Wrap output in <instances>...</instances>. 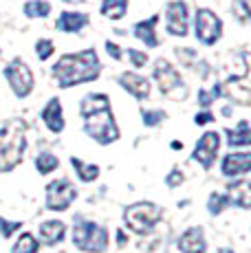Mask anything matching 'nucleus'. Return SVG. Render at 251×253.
Returning <instances> with one entry per match:
<instances>
[{
	"label": "nucleus",
	"instance_id": "1",
	"mask_svg": "<svg viewBox=\"0 0 251 253\" xmlns=\"http://www.w3.org/2000/svg\"><path fill=\"white\" fill-rule=\"evenodd\" d=\"M53 75L57 77L62 88H69L75 86L80 82H90L99 75V60L97 53L93 48L84 53H77V55H64L53 69Z\"/></svg>",
	"mask_w": 251,
	"mask_h": 253
},
{
	"label": "nucleus",
	"instance_id": "2",
	"mask_svg": "<svg viewBox=\"0 0 251 253\" xmlns=\"http://www.w3.org/2000/svg\"><path fill=\"white\" fill-rule=\"evenodd\" d=\"M25 121L13 119L0 130V169L7 172V169L16 168L22 161V154L27 148V139H25Z\"/></svg>",
	"mask_w": 251,
	"mask_h": 253
},
{
	"label": "nucleus",
	"instance_id": "3",
	"mask_svg": "<svg viewBox=\"0 0 251 253\" xmlns=\"http://www.w3.org/2000/svg\"><path fill=\"white\" fill-rule=\"evenodd\" d=\"M154 77L159 82V88H161L163 95H167L174 101H183L187 97V88L183 84L181 75L176 73V69L166 60H157V66H154Z\"/></svg>",
	"mask_w": 251,
	"mask_h": 253
},
{
	"label": "nucleus",
	"instance_id": "4",
	"mask_svg": "<svg viewBox=\"0 0 251 253\" xmlns=\"http://www.w3.org/2000/svg\"><path fill=\"white\" fill-rule=\"evenodd\" d=\"M124 218H126V225H128L132 231L146 233L159 222V218H161V209H159L157 205H152V203H137V205L126 209Z\"/></svg>",
	"mask_w": 251,
	"mask_h": 253
},
{
	"label": "nucleus",
	"instance_id": "5",
	"mask_svg": "<svg viewBox=\"0 0 251 253\" xmlns=\"http://www.w3.org/2000/svg\"><path fill=\"white\" fill-rule=\"evenodd\" d=\"M86 132L104 145L110 143V141H117L119 130H117V124H115V119H113L110 108L99 110V113H93V115L86 117Z\"/></svg>",
	"mask_w": 251,
	"mask_h": 253
},
{
	"label": "nucleus",
	"instance_id": "6",
	"mask_svg": "<svg viewBox=\"0 0 251 253\" xmlns=\"http://www.w3.org/2000/svg\"><path fill=\"white\" fill-rule=\"evenodd\" d=\"M73 242L82 251L101 253L106 251V245H108V233L104 227L95 225V222H82L73 231Z\"/></svg>",
	"mask_w": 251,
	"mask_h": 253
},
{
	"label": "nucleus",
	"instance_id": "7",
	"mask_svg": "<svg viewBox=\"0 0 251 253\" xmlns=\"http://www.w3.org/2000/svg\"><path fill=\"white\" fill-rule=\"evenodd\" d=\"M223 31V22L216 13H211L209 9H199L196 11V38L205 44H214L220 38Z\"/></svg>",
	"mask_w": 251,
	"mask_h": 253
},
{
	"label": "nucleus",
	"instance_id": "8",
	"mask_svg": "<svg viewBox=\"0 0 251 253\" xmlns=\"http://www.w3.org/2000/svg\"><path fill=\"white\" fill-rule=\"evenodd\" d=\"M4 75H7L9 84H11L13 92L18 97H27L33 88V75L29 71V66L22 60H13L11 64L4 69Z\"/></svg>",
	"mask_w": 251,
	"mask_h": 253
},
{
	"label": "nucleus",
	"instance_id": "9",
	"mask_svg": "<svg viewBox=\"0 0 251 253\" xmlns=\"http://www.w3.org/2000/svg\"><path fill=\"white\" fill-rule=\"evenodd\" d=\"M75 198V187L71 185L66 178H60V181H53L49 187H46V207L55 209V211H62L73 203Z\"/></svg>",
	"mask_w": 251,
	"mask_h": 253
},
{
	"label": "nucleus",
	"instance_id": "10",
	"mask_svg": "<svg viewBox=\"0 0 251 253\" xmlns=\"http://www.w3.org/2000/svg\"><path fill=\"white\" fill-rule=\"evenodd\" d=\"M218 145H220V137L218 132H205L201 137V141L196 143L194 150V159L199 161L203 168H209L216 159V152H218Z\"/></svg>",
	"mask_w": 251,
	"mask_h": 253
},
{
	"label": "nucleus",
	"instance_id": "11",
	"mask_svg": "<svg viewBox=\"0 0 251 253\" xmlns=\"http://www.w3.org/2000/svg\"><path fill=\"white\" fill-rule=\"evenodd\" d=\"M166 13H167V31L172 36H185L187 33V4L170 2Z\"/></svg>",
	"mask_w": 251,
	"mask_h": 253
},
{
	"label": "nucleus",
	"instance_id": "12",
	"mask_svg": "<svg viewBox=\"0 0 251 253\" xmlns=\"http://www.w3.org/2000/svg\"><path fill=\"white\" fill-rule=\"evenodd\" d=\"M225 92L238 104L249 106V75L245 73L243 77H231L225 84Z\"/></svg>",
	"mask_w": 251,
	"mask_h": 253
},
{
	"label": "nucleus",
	"instance_id": "13",
	"mask_svg": "<svg viewBox=\"0 0 251 253\" xmlns=\"http://www.w3.org/2000/svg\"><path fill=\"white\" fill-rule=\"evenodd\" d=\"M178 247H181L183 253H205L207 245H205V238H203V229L199 227H192L181 236L178 240Z\"/></svg>",
	"mask_w": 251,
	"mask_h": 253
},
{
	"label": "nucleus",
	"instance_id": "14",
	"mask_svg": "<svg viewBox=\"0 0 251 253\" xmlns=\"http://www.w3.org/2000/svg\"><path fill=\"white\" fill-rule=\"evenodd\" d=\"M251 165L249 152H238V154H227L223 161V172L225 176H238V174H247Z\"/></svg>",
	"mask_w": 251,
	"mask_h": 253
},
{
	"label": "nucleus",
	"instance_id": "15",
	"mask_svg": "<svg viewBox=\"0 0 251 253\" xmlns=\"http://www.w3.org/2000/svg\"><path fill=\"white\" fill-rule=\"evenodd\" d=\"M119 82H122V86L126 90L132 92V95L139 97V99H146V97L150 95V84H148V80L134 75V73H124V75L119 77Z\"/></svg>",
	"mask_w": 251,
	"mask_h": 253
},
{
	"label": "nucleus",
	"instance_id": "16",
	"mask_svg": "<svg viewBox=\"0 0 251 253\" xmlns=\"http://www.w3.org/2000/svg\"><path fill=\"white\" fill-rule=\"evenodd\" d=\"M42 119H44V124L49 126L51 132H62V128H64V119H62V106L57 99H51L49 104H46V108L42 110Z\"/></svg>",
	"mask_w": 251,
	"mask_h": 253
},
{
	"label": "nucleus",
	"instance_id": "17",
	"mask_svg": "<svg viewBox=\"0 0 251 253\" xmlns=\"http://www.w3.org/2000/svg\"><path fill=\"white\" fill-rule=\"evenodd\" d=\"M157 22H159V16H152L150 20L134 24V36H137L139 40L146 42L148 46H157L159 44V38H157V33H154V27H157Z\"/></svg>",
	"mask_w": 251,
	"mask_h": 253
},
{
	"label": "nucleus",
	"instance_id": "18",
	"mask_svg": "<svg viewBox=\"0 0 251 253\" xmlns=\"http://www.w3.org/2000/svg\"><path fill=\"white\" fill-rule=\"evenodd\" d=\"M40 238L46 245H55L57 240L64 238V222L49 220V222H44V225H40Z\"/></svg>",
	"mask_w": 251,
	"mask_h": 253
},
{
	"label": "nucleus",
	"instance_id": "19",
	"mask_svg": "<svg viewBox=\"0 0 251 253\" xmlns=\"http://www.w3.org/2000/svg\"><path fill=\"white\" fill-rule=\"evenodd\" d=\"M86 22H88V18H86L84 13H71V11H66V13H62L60 20H57V29H60V31H66V33L80 31L82 27H86Z\"/></svg>",
	"mask_w": 251,
	"mask_h": 253
},
{
	"label": "nucleus",
	"instance_id": "20",
	"mask_svg": "<svg viewBox=\"0 0 251 253\" xmlns=\"http://www.w3.org/2000/svg\"><path fill=\"white\" fill-rule=\"evenodd\" d=\"M231 194H229V201H234L238 207L243 209H249L251 205V189H249V183L247 181H240L236 183L234 187H229Z\"/></svg>",
	"mask_w": 251,
	"mask_h": 253
},
{
	"label": "nucleus",
	"instance_id": "21",
	"mask_svg": "<svg viewBox=\"0 0 251 253\" xmlns=\"http://www.w3.org/2000/svg\"><path fill=\"white\" fill-rule=\"evenodd\" d=\"M106 108H108V97L106 95H88L82 101V115L84 117L99 113V110H106Z\"/></svg>",
	"mask_w": 251,
	"mask_h": 253
},
{
	"label": "nucleus",
	"instance_id": "22",
	"mask_svg": "<svg viewBox=\"0 0 251 253\" xmlns=\"http://www.w3.org/2000/svg\"><path fill=\"white\" fill-rule=\"evenodd\" d=\"M126 7H128V0H104V4H101V13H104L106 18L117 20V18H122L126 13Z\"/></svg>",
	"mask_w": 251,
	"mask_h": 253
},
{
	"label": "nucleus",
	"instance_id": "23",
	"mask_svg": "<svg viewBox=\"0 0 251 253\" xmlns=\"http://www.w3.org/2000/svg\"><path fill=\"white\" fill-rule=\"evenodd\" d=\"M251 143V134H249V124L240 121L238 130H229V145H249Z\"/></svg>",
	"mask_w": 251,
	"mask_h": 253
},
{
	"label": "nucleus",
	"instance_id": "24",
	"mask_svg": "<svg viewBox=\"0 0 251 253\" xmlns=\"http://www.w3.org/2000/svg\"><path fill=\"white\" fill-rule=\"evenodd\" d=\"M71 163H73V168L77 169V174H80L82 181H95L99 174V168L97 165H86L84 161H80V159H71Z\"/></svg>",
	"mask_w": 251,
	"mask_h": 253
},
{
	"label": "nucleus",
	"instance_id": "25",
	"mask_svg": "<svg viewBox=\"0 0 251 253\" xmlns=\"http://www.w3.org/2000/svg\"><path fill=\"white\" fill-rule=\"evenodd\" d=\"M36 251H38V242L31 233H22L18 238L16 247H13V253H36Z\"/></svg>",
	"mask_w": 251,
	"mask_h": 253
},
{
	"label": "nucleus",
	"instance_id": "26",
	"mask_svg": "<svg viewBox=\"0 0 251 253\" xmlns=\"http://www.w3.org/2000/svg\"><path fill=\"white\" fill-rule=\"evenodd\" d=\"M51 11V4L49 2H44V0H33V2H29L27 7H25V13L29 18H44L46 13Z\"/></svg>",
	"mask_w": 251,
	"mask_h": 253
},
{
	"label": "nucleus",
	"instance_id": "27",
	"mask_svg": "<svg viewBox=\"0 0 251 253\" xmlns=\"http://www.w3.org/2000/svg\"><path fill=\"white\" fill-rule=\"evenodd\" d=\"M36 165H38V172L40 174H49L53 169L57 168V159L53 157V154H40V157L36 159Z\"/></svg>",
	"mask_w": 251,
	"mask_h": 253
},
{
	"label": "nucleus",
	"instance_id": "28",
	"mask_svg": "<svg viewBox=\"0 0 251 253\" xmlns=\"http://www.w3.org/2000/svg\"><path fill=\"white\" fill-rule=\"evenodd\" d=\"M234 13L243 24L249 22V0H236L234 2Z\"/></svg>",
	"mask_w": 251,
	"mask_h": 253
},
{
	"label": "nucleus",
	"instance_id": "29",
	"mask_svg": "<svg viewBox=\"0 0 251 253\" xmlns=\"http://www.w3.org/2000/svg\"><path fill=\"white\" fill-rule=\"evenodd\" d=\"M227 203H229V198L223 196V194H211V198H209V211L211 213H220L225 209Z\"/></svg>",
	"mask_w": 251,
	"mask_h": 253
},
{
	"label": "nucleus",
	"instance_id": "30",
	"mask_svg": "<svg viewBox=\"0 0 251 253\" xmlns=\"http://www.w3.org/2000/svg\"><path fill=\"white\" fill-rule=\"evenodd\" d=\"M36 53L40 60H49V57L53 55V42L51 40H40L36 46Z\"/></svg>",
	"mask_w": 251,
	"mask_h": 253
},
{
	"label": "nucleus",
	"instance_id": "31",
	"mask_svg": "<svg viewBox=\"0 0 251 253\" xmlns=\"http://www.w3.org/2000/svg\"><path fill=\"white\" fill-rule=\"evenodd\" d=\"M161 119H166V113H161V110H154V113H143V124H146V126H157Z\"/></svg>",
	"mask_w": 251,
	"mask_h": 253
},
{
	"label": "nucleus",
	"instance_id": "32",
	"mask_svg": "<svg viewBox=\"0 0 251 253\" xmlns=\"http://www.w3.org/2000/svg\"><path fill=\"white\" fill-rule=\"evenodd\" d=\"M18 227H20V222H7V220H2V218H0V233H2L4 238L11 236Z\"/></svg>",
	"mask_w": 251,
	"mask_h": 253
},
{
	"label": "nucleus",
	"instance_id": "33",
	"mask_svg": "<svg viewBox=\"0 0 251 253\" xmlns=\"http://www.w3.org/2000/svg\"><path fill=\"white\" fill-rule=\"evenodd\" d=\"M128 57L132 60L134 66H143V64H146V60H148L146 53H139V51H134V48H130V51H128Z\"/></svg>",
	"mask_w": 251,
	"mask_h": 253
},
{
	"label": "nucleus",
	"instance_id": "34",
	"mask_svg": "<svg viewBox=\"0 0 251 253\" xmlns=\"http://www.w3.org/2000/svg\"><path fill=\"white\" fill-rule=\"evenodd\" d=\"M178 183H183V174L178 172V169H174V172L167 176V185H170V187H174V185H178Z\"/></svg>",
	"mask_w": 251,
	"mask_h": 253
},
{
	"label": "nucleus",
	"instance_id": "35",
	"mask_svg": "<svg viewBox=\"0 0 251 253\" xmlns=\"http://www.w3.org/2000/svg\"><path fill=\"white\" fill-rule=\"evenodd\" d=\"M106 48H108V53L115 57V60H122V53H119V46L113 44V42H106Z\"/></svg>",
	"mask_w": 251,
	"mask_h": 253
},
{
	"label": "nucleus",
	"instance_id": "36",
	"mask_svg": "<svg viewBox=\"0 0 251 253\" xmlns=\"http://www.w3.org/2000/svg\"><path fill=\"white\" fill-rule=\"evenodd\" d=\"M211 95H214V92H211ZM211 95H207L205 90H201V95H199V101H201V106H205V108H207V106L211 104ZM214 97H216V95H214Z\"/></svg>",
	"mask_w": 251,
	"mask_h": 253
},
{
	"label": "nucleus",
	"instance_id": "37",
	"mask_svg": "<svg viewBox=\"0 0 251 253\" xmlns=\"http://www.w3.org/2000/svg\"><path fill=\"white\" fill-rule=\"evenodd\" d=\"M196 124H199V126H205V124H209V121H211V115L209 113H201V115H196Z\"/></svg>",
	"mask_w": 251,
	"mask_h": 253
},
{
	"label": "nucleus",
	"instance_id": "38",
	"mask_svg": "<svg viewBox=\"0 0 251 253\" xmlns=\"http://www.w3.org/2000/svg\"><path fill=\"white\" fill-rule=\"evenodd\" d=\"M117 240H119V245H126V236H124V231H117Z\"/></svg>",
	"mask_w": 251,
	"mask_h": 253
},
{
	"label": "nucleus",
	"instance_id": "39",
	"mask_svg": "<svg viewBox=\"0 0 251 253\" xmlns=\"http://www.w3.org/2000/svg\"><path fill=\"white\" fill-rule=\"evenodd\" d=\"M220 253H234V251H229V249H223V251H220Z\"/></svg>",
	"mask_w": 251,
	"mask_h": 253
},
{
	"label": "nucleus",
	"instance_id": "40",
	"mask_svg": "<svg viewBox=\"0 0 251 253\" xmlns=\"http://www.w3.org/2000/svg\"><path fill=\"white\" fill-rule=\"evenodd\" d=\"M66 2H80V0H66Z\"/></svg>",
	"mask_w": 251,
	"mask_h": 253
}]
</instances>
